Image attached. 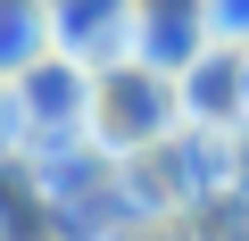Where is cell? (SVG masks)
Segmentation results:
<instances>
[{"instance_id":"52a82bcc","label":"cell","mask_w":249,"mask_h":241,"mask_svg":"<svg viewBox=\"0 0 249 241\" xmlns=\"http://www.w3.org/2000/svg\"><path fill=\"white\" fill-rule=\"evenodd\" d=\"M100 241H191V224H183V208H124L100 224Z\"/></svg>"},{"instance_id":"30bf717a","label":"cell","mask_w":249,"mask_h":241,"mask_svg":"<svg viewBox=\"0 0 249 241\" xmlns=\"http://www.w3.org/2000/svg\"><path fill=\"white\" fill-rule=\"evenodd\" d=\"M0 241H9V233H0Z\"/></svg>"},{"instance_id":"ba28073f","label":"cell","mask_w":249,"mask_h":241,"mask_svg":"<svg viewBox=\"0 0 249 241\" xmlns=\"http://www.w3.org/2000/svg\"><path fill=\"white\" fill-rule=\"evenodd\" d=\"M208 42L249 58V0H208Z\"/></svg>"},{"instance_id":"9c48e42d","label":"cell","mask_w":249,"mask_h":241,"mask_svg":"<svg viewBox=\"0 0 249 241\" xmlns=\"http://www.w3.org/2000/svg\"><path fill=\"white\" fill-rule=\"evenodd\" d=\"M25 150V133H17V108H9V83H0V167H9Z\"/></svg>"},{"instance_id":"8992f818","label":"cell","mask_w":249,"mask_h":241,"mask_svg":"<svg viewBox=\"0 0 249 241\" xmlns=\"http://www.w3.org/2000/svg\"><path fill=\"white\" fill-rule=\"evenodd\" d=\"M183 224H191V241H249V200L241 191H191L183 200Z\"/></svg>"},{"instance_id":"277c9868","label":"cell","mask_w":249,"mask_h":241,"mask_svg":"<svg viewBox=\"0 0 249 241\" xmlns=\"http://www.w3.org/2000/svg\"><path fill=\"white\" fill-rule=\"evenodd\" d=\"M208 0H133V58L166 67V75H191L208 58Z\"/></svg>"},{"instance_id":"6da1fadb","label":"cell","mask_w":249,"mask_h":241,"mask_svg":"<svg viewBox=\"0 0 249 241\" xmlns=\"http://www.w3.org/2000/svg\"><path fill=\"white\" fill-rule=\"evenodd\" d=\"M183 133V75L150 67V58H108L91 67L83 83V142L100 158H133V150H158Z\"/></svg>"},{"instance_id":"7a4b0ae2","label":"cell","mask_w":249,"mask_h":241,"mask_svg":"<svg viewBox=\"0 0 249 241\" xmlns=\"http://www.w3.org/2000/svg\"><path fill=\"white\" fill-rule=\"evenodd\" d=\"M83 83L91 67L42 50L25 75H9V108H17V133L25 142H83Z\"/></svg>"},{"instance_id":"3957f363","label":"cell","mask_w":249,"mask_h":241,"mask_svg":"<svg viewBox=\"0 0 249 241\" xmlns=\"http://www.w3.org/2000/svg\"><path fill=\"white\" fill-rule=\"evenodd\" d=\"M50 17V50L75 67H108L133 50V0H42Z\"/></svg>"},{"instance_id":"5b68a950","label":"cell","mask_w":249,"mask_h":241,"mask_svg":"<svg viewBox=\"0 0 249 241\" xmlns=\"http://www.w3.org/2000/svg\"><path fill=\"white\" fill-rule=\"evenodd\" d=\"M42 50H50V17H42V0H0V83L25 75Z\"/></svg>"}]
</instances>
